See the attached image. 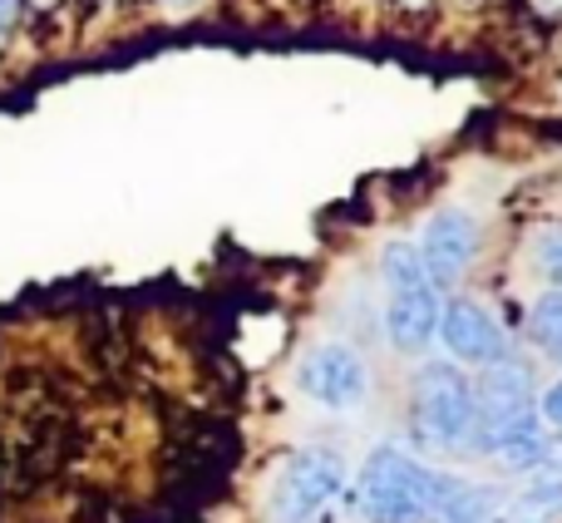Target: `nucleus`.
<instances>
[{
  "instance_id": "nucleus-9",
  "label": "nucleus",
  "mask_w": 562,
  "mask_h": 523,
  "mask_svg": "<svg viewBox=\"0 0 562 523\" xmlns=\"http://www.w3.org/2000/svg\"><path fill=\"white\" fill-rule=\"evenodd\" d=\"M553 514H562V475L558 469H538V475L518 489L514 504H508V519L514 523H548Z\"/></svg>"
},
{
  "instance_id": "nucleus-5",
  "label": "nucleus",
  "mask_w": 562,
  "mask_h": 523,
  "mask_svg": "<svg viewBox=\"0 0 562 523\" xmlns=\"http://www.w3.org/2000/svg\"><path fill=\"white\" fill-rule=\"evenodd\" d=\"M439 346H445V356L454 360V366H494V360H508L514 350H508V336L504 326H498V316L488 307H479V301L469 297H454L445 301V311H439Z\"/></svg>"
},
{
  "instance_id": "nucleus-18",
  "label": "nucleus",
  "mask_w": 562,
  "mask_h": 523,
  "mask_svg": "<svg viewBox=\"0 0 562 523\" xmlns=\"http://www.w3.org/2000/svg\"><path fill=\"white\" fill-rule=\"evenodd\" d=\"M164 5H168V10H188V5H193V0H164Z\"/></svg>"
},
{
  "instance_id": "nucleus-8",
  "label": "nucleus",
  "mask_w": 562,
  "mask_h": 523,
  "mask_svg": "<svg viewBox=\"0 0 562 523\" xmlns=\"http://www.w3.org/2000/svg\"><path fill=\"white\" fill-rule=\"evenodd\" d=\"M498 519V489L474 485V479H449L439 489L435 523H494Z\"/></svg>"
},
{
  "instance_id": "nucleus-3",
  "label": "nucleus",
  "mask_w": 562,
  "mask_h": 523,
  "mask_svg": "<svg viewBox=\"0 0 562 523\" xmlns=\"http://www.w3.org/2000/svg\"><path fill=\"white\" fill-rule=\"evenodd\" d=\"M346 489V459L326 445L296 449L272 485V523H311Z\"/></svg>"
},
{
  "instance_id": "nucleus-1",
  "label": "nucleus",
  "mask_w": 562,
  "mask_h": 523,
  "mask_svg": "<svg viewBox=\"0 0 562 523\" xmlns=\"http://www.w3.org/2000/svg\"><path fill=\"white\" fill-rule=\"evenodd\" d=\"M445 475L400 445H380L356 479V509L366 523H435Z\"/></svg>"
},
{
  "instance_id": "nucleus-4",
  "label": "nucleus",
  "mask_w": 562,
  "mask_h": 523,
  "mask_svg": "<svg viewBox=\"0 0 562 523\" xmlns=\"http://www.w3.org/2000/svg\"><path fill=\"white\" fill-rule=\"evenodd\" d=\"M296 386L316 400L330 415H350V410L366 405L370 396V366L350 341H321L301 356L296 366Z\"/></svg>"
},
{
  "instance_id": "nucleus-13",
  "label": "nucleus",
  "mask_w": 562,
  "mask_h": 523,
  "mask_svg": "<svg viewBox=\"0 0 562 523\" xmlns=\"http://www.w3.org/2000/svg\"><path fill=\"white\" fill-rule=\"evenodd\" d=\"M533 267L548 281V291H562V227H548L533 243Z\"/></svg>"
},
{
  "instance_id": "nucleus-19",
  "label": "nucleus",
  "mask_w": 562,
  "mask_h": 523,
  "mask_svg": "<svg viewBox=\"0 0 562 523\" xmlns=\"http://www.w3.org/2000/svg\"><path fill=\"white\" fill-rule=\"evenodd\" d=\"M548 356H553V360H558V366H562V341H558V346H553V350H548Z\"/></svg>"
},
{
  "instance_id": "nucleus-16",
  "label": "nucleus",
  "mask_w": 562,
  "mask_h": 523,
  "mask_svg": "<svg viewBox=\"0 0 562 523\" xmlns=\"http://www.w3.org/2000/svg\"><path fill=\"white\" fill-rule=\"evenodd\" d=\"M533 10H538V15H548V20H558L562 15V0H533Z\"/></svg>"
},
{
  "instance_id": "nucleus-12",
  "label": "nucleus",
  "mask_w": 562,
  "mask_h": 523,
  "mask_svg": "<svg viewBox=\"0 0 562 523\" xmlns=\"http://www.w3.org/2000/svg\"><path fill=\"white\" fill-rule=\"evenodd\" d=\"M528 336L543 350H553L562 341V291H543V297L528 307Z\"/></svg>"
},
{
  "instance_id": "nucleus-6",
  "label": "nucleus",
  "mask_w": 562,
  "mask_h": 523,
  "mask_svg": "<svg viewBox=\"0 0 562 523\" xmlns=\"http://www.w3.org/2000/svg\"><path fill=\"white\" fill-rule=\"evenodd\" d=\"M415 247H419V262H425L429 281H435L439 291L464 281L469 267H474V257H479L474 213H469V208H439V213L425 223V233H419Z\"/></svg>"
},
{
  "instance_id": "nucleus-20",
  "label": "nucleus",
  "mask_w": 562,
  "mask_h": 523,
  "mask_svg": "<svg viewBox=\"0 0 562 523\" xmlns=\"http://www.w3.org/2000/svg\"><path fill=\"white\" fill-rule=\"evenodd\" d=\"M558 455H562V439H558Z\"/></svg>"
},
{
  "instance_id": "nucleus-7",
  "label": "nucleus",
  "mask_w": 562,
  "mask_h": 523,
  "mask_svg": "<svg viewBox=\"0 0 562 523\" xmlns=\"http://www.w3.org/2000/svg\"><path fill=\"white\" fill-rule=\"evenodd\" d=\"M439 311H445V291L419 287V291H390L385 301V336L400 356H425L439 336Z\"/></svg>"
},
{
  "instance_id": "nucleus-17",
  "label": "nucleus",
  "mask_w": 562,
  "mask_h": 523,
  "mask_svg": "<svg viewBox=\"0 0 562 523\" xmlns=\"http://www.w3.org/2000/svg\"><path fill=\"white\" fill-rule=\"evenodd\" d=\"M400 5H405V10H425L429 0H400Z\"/></svg>"
},
{
  "instance_id": "nucleus-2",
  "label": "nucleus",
  "mask_w": 562,
  "mask_h": 523,
  "mask_svg": "<svg viewBox=\"0 0 562 523\" xmlns=\"http://www.w3.org/2000/svg\"><path fill=\"white\" fill-rule=\"evenodd\" d=\"M409 415L425 445L435 449H474L479 439V400L474 380L454 360H425L409 386Z\"/></svg>"
},
{
  "instance_id": "nucleus-11",
  "label": "nucleus",
  "mask_w": 562,
  "mask_h": 523,
  "mask_svg": "<svg viewBox=\"0 0 562 523\" xmlns=\"http://www.w3.org/2000/svg\"><path fill=\"white\" fill-rule=\"evenodd\" d=\"M494 459L504 469H514V475H538V469H548V459H553V439L538 430V435H524V439H514V445L494 449Z\"/></svg>"
},
{
  "instance_id": "nucleus-10",
  "label": "nucleus",
  "mask_w": 562,
  "mask_h": 523,
  "mask_svg": "<svg viewBox=\"0 0 562 523\" xmlns=\"http://www.w3.org/2000/svg\"><path fill=\"white\" fill-rule=\"evenodd\" d=\"M380 277H385L390 291H419V287H435L425 271V262H419V247L405 243V237H395V243H385V253H380Z\"/></svg>"
},
{
  "instance_id": "nucleus-14",
  "label": "nucleus",
  "mask_w": 562,
  "mask_h": 523,
  "mask_svg": "<svg viewBox=\"0 0 562 523\" xmlns=\"http://www.w3.org/2000/svg\"><path fill=\"white\" fill-rule=\"evenodd\" d=\"M538 420L562 430V380H553V386L543 390V400H538Z\"/></svg>"
},
{
  "instance_id": "nucleus-15",
  "label": "nucleus",
  "mask_w": 562,
  "mask_h": 523,
  "mask_svg": "<svg viewBox=\"0 0 562 523\" xmlns=\"http://www.w3.org/2000/svg\"><path fill=\"white\" fill-rule=\"evenodd\" d=\"M20 15H25V0H0V49H5V40L15 35Z\"/></svg>"
}]
</instances>
